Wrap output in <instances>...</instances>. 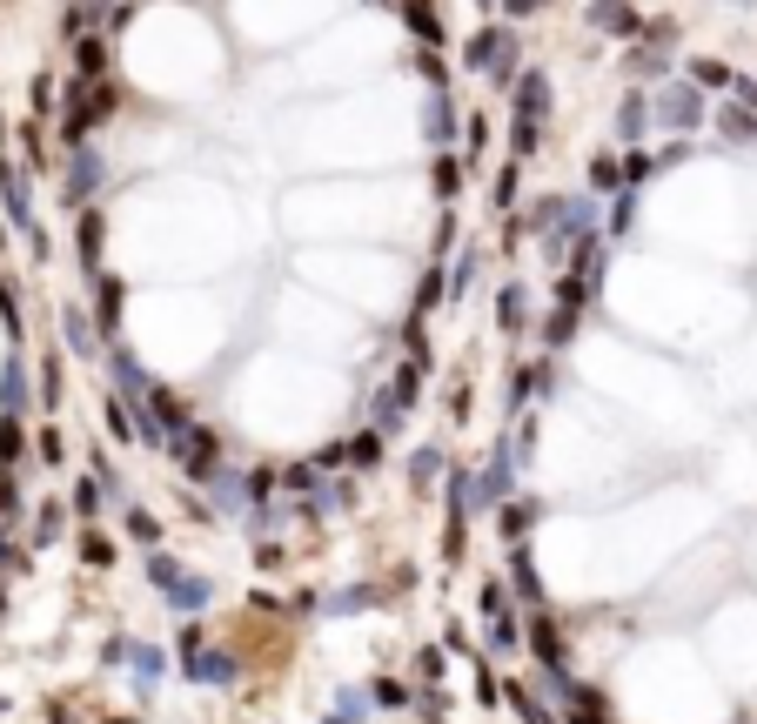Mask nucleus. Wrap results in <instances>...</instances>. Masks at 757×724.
Wrapping results in <instances>:
<instances>
[{
  "label": "nucleus",
  "mask_w": 757,
  "mask_h": 724,
  "mask_svg": "<svg viewBox=\"0 0 757 724\" xmlns=\"http://www.w3.org/2000/svg\"><path fill=\"white\" fill-rule=\"evenodd\" d=\"M516 114H523V121H543V114H550V81H543V68L516 74Z\"/></svg>",
  "instance_id": "39448f33"
},
{
  "label": "nucleus",
  "mask_w": 757,
  "mask_h": 724,
  "mask_svg": "<svg viewBox=\"0 0 757 724\" xmlns=\"http://www.w3.org/2000/svg\"><path fill=\"white\" fill-rule=\"evenodd\" d=\"M54 108V81H47V74H34V114H47Z\"/></svg>",
  "instance_id": "f704fd0d"
},
{
  "label": "nucleus",
  "mask_w": 757,
  "mask_h": 724,
  "mask_svg": "<svg viewBox=\"0 0 757 724\" xmlns=\"http://www.w3.org/2000/svg\"><path fill=\"white\" fill-rule=\"evenodd\" d=\"M483 81H496V88H510V81H516V34H503V27H496V47H490Z\"/></svg>",
  "instance_id": "f8f14e48"
},
{
  "label": "nucleus",
  "mask_w": 757,
  "mask_h": 724,
  "mask_svg": "<svg viewBox=\"0 0 757 724\" xmlns=\"http://www.w3.org/2000/svg\"><path fill=\"white\" fill-rule=\"evenodd\" d=\"M717 128H724V141H751V135H757V114H751V108H737V101H731V108L717 114Z\"/></svg>",
  "instance_id": "a211bd4d"
},
{
  "label": "nucleus",
  "mask_w": 757,
  "mask_h": 724,
  "mask_svg": "<svg viewBox=\"0 0 757 724\" xmlns=\"http://www.w3.org/2000/svg\"><path fill=\"white\" fill-rule=\"evenodd\" d=\"M590 27H603V34H637V14H630V0H590Z\"/></svg>",
  "instance_id": "1a4fd4ad"
},
{
  "label": "nucleus",
  "mask_w": 757,
  "mask_h": 724,
  "mask_svg": "<svg viewBox=\"0 0 757 724\" xmlns=\"http://www.w3.org/2000/svg\"><path fill=\"white\" fill-rule=\"evenodd\" d=\"M530 651L543 657V671H550V678H563V637H557V624H550L543 611L530 617Z\"/></svg>",
  "instance_id": "0eeeda50"
},
{
  "label": "nucleus",
  "mask_w": 757,
  "mask_h": 724,
  "mask_svg": "<svg viewBox=\"0 0 757 724\" xmlns=\"http://www.w3.org/2000/svg\"><path fill=\"white\" fill-rule=\"evenodd\" d=\"M0 403H7V416H21L27 409V362L7 356V376H0Z\"/></svg>",
  "instance_id": "ddd939ff"
},
{
  "label": "nucleus",
  "mask_w": 757,
  "mask_h": 724,
  "mask_svg": "<svg viewBox=\"0 0 757 724\" xmlns=\"http://www.w3.org/2000/svg\"><path fill=\"white\" fill-rule=\"evenodd\" d=\"M691 88L704 94V88H731V68L724 61H691Z\"/></svg>",
  "instance_id": "aec40b11"
},
{
  "label": "nucleus",
  "mask_w": 757,
  "mask_h": 724,
  "mask_svg": "<svg viewBox=\"0 0 757 724\" xmlns=\"http://www.w3.org/2000/svg\"><path fill=\"white\" fill-rule=\"evenodd\" d=\"M67 342H74L81 356H94V322L81 316V309H67Z\"/></svg>",
  "instance_id": "b1692460"
},
{
  "label": "nucleus",
  "mask_w": 757,
  "mask_h": 724,
  "mask_svg": "<svg viewBox=\"0 0 757 724\" xmlns=\"http://www.w3.org/2000/svg\"><path fill=\"white\" fill-rule=\"evenodd\" d=\"M342 456H349V463H376V456H382V436H376V430H369V436H356V443H349Z\"/></svg>",
  "instance_id": "a878e982"
},
{
  "label": "nucleus",
  "mask_w": 757,
  "mask_h": 724,
  "mask_svg": "<svg viewBox=\"0 0 757 724\" xmlns=\"http://www.w3.org/2000/svg\"><path fill=\"white\" fill-rule=\"evenodd\" d=\"M650 175H657V161H644V155H630V161H624V188H644Z\"/></svg>",
  "instance_id": "c85d7f7f"
},
{
  "label": "nucleus",
  "mask_w": 757,
  "mask_h": 724,
  "mask_svg": "<svg viewBox=\"0 0 757 724\" xmlns=\"http://www.w3.org/2000/svg\"><path fill=\"white\" fill-rule=\"evenodd\" d=\"M590 188H597V195H624V168H617L610 155H597L590 161Z\"/></svg>",
  "instance_id": "6ab92c4d"
},
{
  "label": "nucleus",
  "mask_w": 757,
  "mask_h": 724,
  "mask_svg": "<svg viewBox=\"0 0 757 724\" xmlns=\"http://www.w3.org/2000/svg\"><path fill=\"white\" fill-rule=\"evenodd\" d=\"M490 47H496V27H483V34H469V47H463L469 74H483V68H490Z\"/></svg>",
  "instance_id": "5701e85b"
},
{
  "label": "nucleus",
  "mask_w": 757,
  "mask_h": 724,
  "mask_svg": "<svg viewBox=\"0 0 757 724\" xmlns=\"http://www.w3.org/2000/svg\"><path fill=\"white\" fill-rule=\"evenodd\" d=\"M536 141H543V135H536V121H523V114H516V121H510V155H516V161H530V155H536Z\"/></svg>",
  "instance_id": "412c9836"
},
{
  "label": "nucleus",
  "mask_w": 757,
  "mask_h": 724,
  "mask_svg": "<svg viewBox=\"0 0 757 724\" xmlns=\"http://www.w3.org/2000/svg\"><path fill=\"white\" fill-rule=\"evenodd\" d=\"M7 557H14V543H7V537H0V564H7Z\"/></svg>",
  "instance_id": "ea45409f"
},
{
  "label": "nucleus",
  "mask_w": 757,
  "mask_h": 724,
  "mask_svg": "<svg viewBox=\"0 0 757 724\" xmlns=\"http://www.w3.org/2000/svg\"><path fill=\"white\" fill-rule=\"evenodd\" d=\"M570 329H577V309H557V316H550V342H563Z\"/></svg>",
  "instance_id": "c9c22d12"
},
{
  "label": "nucleus",
  "mask_w": 757,
  "mask_h": 724,
  "mask_svg": "<svg viewBox=\"0 0 757 724\" xmlns=\"http://www.w3.org/2000/svg\"><path fill=\"white\" fill-rule=\"evenodd\" d=\"M644 121H650V101H644V94H624V114H617V135H624V141H644Z\"/></svg>",
  "instance_id": "dca6fc26"
},
{
  "label": "nucleus",
  "mask_w": 757,
  "mask_h": 724,
  "mask_svg": "<svg viewBox=\"0 0 757 724\" xmlns=\"http://www.w3.org/2000/svg\"><path fill=\"white\" fill-rule=\"evenodd\" d=\"M563 195H543V202L530 208V215H523V235H536V242H543V249H550V242H557V228H563Z\"/></svg>",
  "instance_id": "423d86ee"
},
{
  "label": "nucleus",
  "mask_w": 757,
  "mask_h": 724,
  "mask_svg": "<svg viewBox=\"0 0 757 724\" xmlns=\"http://www.w3.org/2000/svg\"><path fill=\"white\" fill-rule=\"evenodd\" d=\"M74 497H81V517H94V510H101V476H94V483H81Z\"/></svg>",
  "instance_id": "2f4dec72"
},
{
  "label": "nucleus",
  "mask_w": 757,
  "mask_h": 724,
  "mask_svg": "<svg viewBox=\"0 0 757 724\" xmlns=\"http://www.w3.org/2000/svg\"><path fill=\"white\" fill-rule=\"evenodd\" d=\"M577 724H603V718H597V711H583V718H577Z\"/></svg>",
  "instance_id": "a19ab883"
},
{
  "label": "nucleus",
  "mask_w": 757,
  "mask_h": 724,
  "mask_svg": "<svg viewBox=\"0 0 757 724\" xmlns=\"http://www.w3.org/2000/svg\"><path fill=\"white\" fill-rule=\"evenodd\" d=\"M516 202V168H503V175H496V208H510Z\"/></svg>",
  "instance_id": "72a5a7b5"
},
{
  "label": "nucleus",
  "mask_w": 757,
  "mask_h": 724,
  "mask_svg": "<svg viewBox=\"0 0 757 724\" xmlns=\"http://www.w3.org/2000/svg\"><path fill=\"white\" fill-rule=\"evenodd\" d=\"M650 121H664V128H697L704 121V94L691 81H670V88L650 94Z\"/></svg>",
  "instance_id": "7ed1b4c3"
},
{
  "label": "nucleus",
  "mask_w": 757,
  "mask_h": 724,
  "mask_svg": "<svg viewBox=\"0 0 757 724\" xmlns=\"http://www.w3.org/2000/svg\"><path fill=\"white\" fill-rule=\"evenodd\" d=\"M429 181H436V202H456V188H463V161L436 155V175H429Z\"/></svg>",
  "instance_id": "f3484780"
},
{
  "label": "nucleus",
  "mask_w": 757,
  "mask_h": 724,
  "mask_svg": "<svg viewBox=\"0 0 757 724\" xmlns=\"http://www.w3.org/2000/svg\"><path fill=\"white\" fill-rule=\"evenodd\" d=\"M41 403H61V369H41Z\"/></svg>",
  "instance_id": "4c0bfd02"
},
{
  "label": "nucleus",
  "mask_w": 757,
  "mask_h": 724,
  "mask_svg": "<svg viewBox=\"0 0 757 724\" xmlns=\"http://www.w3.org/2000/svg\"><path fill=\"white\" fill-rule=\"evenodd\" d=\"M114 322H121V282L114 275H94V329L114 336Z\"/></svg>",
  "instance_id": "9d476101"
},
{
  "label": "nucleus",
  "mask_w": 757,
  "mask_h": 724,
  "mask_svg": "<svg viewBox=\"0 0 757 724\" xmlns=\"http://www.w3.org/2000/svg\"><path fill=\"white\" fill-rule=\"evenodd\" d=\"M128 530H134L141 543H155V517H148V510H128Z\"/></svg>",
  "instance_id": "473e14b6"
},
{
  "label": "nucleus",
  "mask_w": 757,
  "mask_h": 724,
  "mask_svg": "<svg viewBox=\"0 0 757 724\" xmlns=\"http://www.w3.org/2000/svg\"><path fill=\"white\" fill-rule=\"evenodd\" d=\"M496 316H503V329H516V322H523V289H503V302H496Z\"/></svg>",
  "instance_id": "bb28decb"
},
{
  "label": "nucleus",
  "mask_w": 757,
  "mask_h": 724,
  "mask_svg": "<svg viewBox=\"0 0 757 724\" xmlns=\"http://www.w3.org/2000/svg\"><path fill=\"white\" fill-rule=\"evenodd\" d=\"M0 208H7V215H14V228L34 242V255H47V235H41V222H34V188H27V175L7 155H0Z\"/></svg>",
  "instance_id": "f257e3e1"
},
{
  "label": "nucleus",
  "mask_w": 757,
  "mask_h": 724,
  "mask_svg": "<svg viewBox=\"0 0 757 724\" xmlns=\"http://www.w3.org/2000/svg\"><path fill=\"white\" fill-rule=\"evenodd\" d=\"M74 68H81L74 81H101V68H108V47L81 34V41H74Z\"/></svg>",
  "instance_id": "2eb2a0df"
},
{
  "label": "nucleus",
  "mask_w": 757,
  "mask_h": 724,
  "mask_svg": "<svg viewBox=\"0 0 757 724\" xmlns=\"http://www.w3.org/2000/svg\"><path fill=\"white\" fill-rule=\"evenodd\" d=\"M530 523H536V503H516V510H503V530H510V537H523Z\"/></svg>",
  "instance_id": "cd10ccee"
},
{
  "label": "nucleus",
  "mask_w": 757,
  "mask_h": 724,
  "mask_svg": "<svg viewBox=\"0 0 757 724\" xmlns=\"http://www.w3.org/2000/svg\"><path fill=\"white\" fill-rule=\"evenodd\" d=\"M168 450H175V463H181L188 476H201V483H215V476H222V443L201 430V423L175 430V436H168Z\"/></svg>",
  "instance_id": "f03ea898"
},
{
  "label": "nucleus",
  "mask_w": 757,
  "mask_h": 724,
  "mask_svg": "<svg viewBox=\"0 0 757 724\" xmlns=\"http://www.w3.org/2000/svg\"><path fill=\"white\" fill-rule=\"evenodd\" d=\"M630 222H637V195H630V188H624V195H617V215H610V228H617V235H624Z\"/></svg>",
  "instance_id": "c756f323"
},
{
  "label": "nucleus",
  "mask_w": 757,
  "mask_h": 724,
  "mask_svg": "<svg viewBox=\"0 0 757 724\" xmlns=\"http://www.w3.org/2000/svg\"><path fill=\"white\" fill-rule=\"evenodd\" d=\"M21 423H14V416H7V423H0V463H7V470H14V463H21Z\"/></svg>",
  "instance_id": "393cba45"
},
{
  "label": "nucleus",
  "mask_w": 757,
  "mask_h": 724,
  "mask_svg": "<svg viewBox=\"0 0 757 724\" xmlns=\"http://www.w3.org/2000/svg\"><path fill=\"white\" fill-rule=\"evenodd\" d=\"M81 550H88V564H114V550H108V537H88V543H81Z\"/></svg>",
  "instance_id": "58836bf2"
},
{
  "label": "nucleus",
  "mask_w": 757,
  "mask_h": 724,
  "mask_svg": "<svg viewBox=\"0 0 757 724\" xmlns=\"http://www.w3.org/2000/svg\"><path fill=\"white\" fill-rule=\"evenodd\" d=\"M496 7H503L510 21H530V14H536V7H543V0H496Z\"/></svg>",
  "instance_id": "e433bc0d"
},
{
  "label": "nucleus",
  "mask_w": 757,
  "mask_h": 724,
  "mask_svg": "<svg viewBox=\"0 0 757 724\" xmlns=\"http://www.w3.org/2000/svg\"><path fill=\"white\" fill-rule=\"evenodd\" d=\"M108 430H114V436H134V416H128V403H121V396L108 403Z\"/></svg>",
  "instance_id": "7c9ffc66"
},
{
  "label": "nucleus",
  "mask_w": 757,
  "mask_h": 724,
  "mask_svg": "<svg viewBox=\"0 0 757 724\" xmlns=\"http://www.w3.org/2000/svg\"><path fill=\"white\" fill-rule=\"evenodd\" d=\"M503 483H510V463H503V456H496V463H490V470H483V476H476V483H469V490H476V497L490 503V497H503Z\"/></svg>",
  "instance_id": "4be33fe9"
},
{
  "label": "nucleus",
  "mask_w": 757,
  "mask_h": 724,
  "mask_svg": "<svg viewBox=\"0 0 757 724\" xmlns=\"http://www.w3.org/2000/svg\"><path fill=\"white\" fill-rule=\"evenodd\" d=\"M456 128H463V121H456V101H449V88H436V101H429V141H436V148H449V141H456Z\"/></svg>",
  "instance_id": "9b49d317"
},
{
  "label": "nucleus",
  "mask_w": 757,
  "mask_h": 724,
  "mask_svg": "<svg viewBox=\"0 0 757 724\" xmlns=\"http://www.w3.org/2000/svg\"><path fill=\"white\" fill-rule=\"evenodd\" d=\"M402 14H409V27H416V41H436V47H443V21H436V7H429V0H402Z\"/></svg>",
  "instance_id": "4468645a"
},
{
  "label": "nucleus",
  "mask_w": 757,
  "mask_h": 724,
  "mask_svg": "<svg viewBox=\"0 0 757 724\" xmlns=\"http://www.w3.org/2000/svg\"><path fill=\"white\" fill-rule=\"evenodd\" d=\"M94 188H101V155H94L88 141L81 148H67V181H61V202L67 208H88Z\"/></svg>",
  "instance_id": "20e7f679"
},
{
  "label": "nucleus",
  "mask_w": 757,
  "mask_h": 724,
  "mask_svg": "<svg viewBox=\"0 0 757 724\" xmlns=\"http://www.w3.org/2000/svg\"><path fill=\"white\" fill-rule=\"evenodd\" d=\"M101 242H108V222H101V208H81V228H74V249H81V262H88L94 275H101Z\"/></svg>",
  "instance_id": "6e6552de"
}]
</instances>
